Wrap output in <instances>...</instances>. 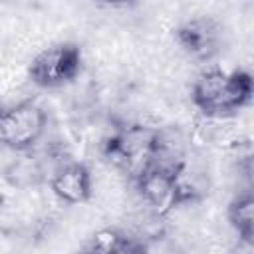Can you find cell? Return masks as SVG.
<instances>
[{
    "label": "cell",
    "mask_w": 254,
    "mask_h": 254,
    "mask_svg": "<svg viewBox=\"0 0 254 254\" xmlns=\"http://www.w3.org/2000/svg\"><path fill=\"white\" fill-rule=\"evenodd\" d=\"M252 97V77L244 71L226 73L222 69L202 71L192 85V103L214 119L230 117Z\"/></svg>",
    "instance_id": "cell-1"
},
{
    "label": "cell",
    "mask_w": 254,
    "mask_h": 254,
    "mask_svg": "<svg viewBox=\"0 0 254 254\" xmlns=\"http://www.w3.org/2000/svg\"><path fill=\"white\" fill-rule=\"evenodd\" d=\"M48 115L32 99L18 101L0 109V147L10 151H28L46 135Z\"/></svg>",
    "instance_id": "cell-2"
},
{
    "label": "cell",
    "mask_w": 254,
    "mask_h": 254,
    "mask_svg": "<svg viewBox=\"0 0 254 254\" xmlns=\"http://www.w3.org/2000/svg\"><path fill=\"white\" fill-rule=\"evenodd\" d=\"M79 48L71 44H56L36 54L30 65V77L44 87H58L79 73Z\"/></svg>",
    "instance_id": "cell-3"
},
{
    "label": "cell",
    "mask_w": 254,
    "mask_h": 254,
    "mask_svg": "<svg viewBox=\"0 0 254 254\" xmlns=\"http://www.w3.org/2000/svg\"><path fill=\"white\" fill-rule=\"evenodd\" d=\"M135 190L139 200L157 216L165 218L169 212H173L179 204V192L175 175L147 169L139 179H135Z\"/></svg>",
    "instance_id": "cell-4"
},
{
    "label": "cell",
    "mask_w": 254,
    "mask_h": 254,
    "mask_svg": "<svg viewBox=\"0 0 254 254\" xmlns=\"http://www.w3.org/2000/svg\"><path fill=\"white\" fill-rule=\"evenodd\" d=\"M50 190L64 204H81L93 192V179L85 165L65 163L50 179Z\"/></svg>",
    "instance_id": "cell-5"
},
{
    "label": "cell",
    "mask_w": 254,
    "mask_h": 254,
    "mask_svg": "<svg viewBox=\"0 0 254 254\" xmlns=\"http://www.w3.org/2000/svg\"><path fill=\"white\" fill-rule=\"evenodd\" d=\"M228 222L238 238H254V198L250 190L238 192L228 204Z\"/></svg>",
    "instance_id": "cell-6"
},
{
    "label": "cell",
    "mask_w": 254,
    "mask_h": 254,
    "mask_svg": "<svg viewBox=\"0 0 254 254\" xmlns=\"http://www.w3.org/2000/svg\"><path fill=\"white\" fill-rule=\"evenodd\" d=\"M123 234L115 228H101L93 234V238L89 240V246L97 252V254H113L117 250V246L121 244Z\"/></svg>",
    "instance_id": "cell-7"
},
{
    "label": "cell",
    "mask_w": 254,
    "mask_h": 254,
    "mask_svg": "<svg viewBox=\"0 0 254 254\" xmlns=\"http://www.w3.org/2000/svg\"><path fill=\"white\" fill-rule=\"evenodd\" d=\"M73 254H97V252H95V250L89 246V242H87L83 248H79V250H77V252H73Z\"/></svg>",
    "instance_id": "cell-8"
},
{
    "label": "cell",
    "mask_w": 254,
    "mask_h": 254,
    "mask_svg": "<svg viewBox=\"0 0 254 254\" xmlns=\"http://www.w3.org/2000/svg\"><path fill=\"white\" fill-rule=\"evenodd\" d=\"M2 210H4V200H2V194H0V214H2Z\"/></svg>",
    "instance_id": "cell-9"
},
{
    "label": "cell",
    "mask_w": 254,
    "mask_h": 254,
    "mask_svg": "<svg viewBox=\"0 0 254 254\" xmlns=\"http://www.w3.org/2000/svg\"><path fill=\"white\" fill-rule=\"evenodd\" d=\"M0 109H2V107H0Z\"/></svg>",
    "instance_id": "cell-10"
}]
</instances>
